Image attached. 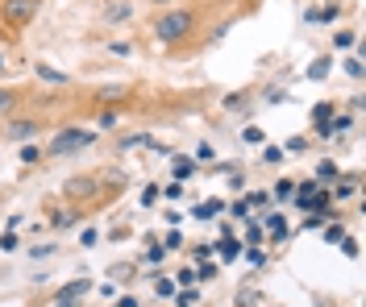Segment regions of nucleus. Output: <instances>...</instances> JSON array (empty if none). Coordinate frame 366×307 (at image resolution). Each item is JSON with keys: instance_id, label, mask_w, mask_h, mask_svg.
<instances>
[{"instance_id": "obj_34", "label": "nucleus", "mask_w": 366, "mask_h": 307, "mask_svg": "<svg viewBox=\"0 0 366 307\" xmlns=\"http://www.w3.org/2000/svg\"><path fill=\"white\" fill-rule=\"evenodd\" d=\"M263 237H267V233H263V224H250V228H246V241H250V245H258Z\"/></svg>"}, {"instance_id": "obj_6", "label": "nucleus", "mask_w": 366, "mask_h": 307, "mask_svg": "<svg viewBox=\"0 0 366 307\" xmlns=\"http://www.w3.org/2000/svg\"><path fill=\"white\" fill-rule=\"evenodd\" d=\"M134 17V0H108L104 4V25H121Z\"/></svg>"}, {"instance_id": "obj_21", "label": "nucleus", "mask_w": 366, "mask_h": 307, "mask_svg": "<svg viewBox=\"0 0 366 307\" xmlns=\"http://www.w3.org/2000/svg\"><path fill=\"white\" fill-rule=\"evenodd\" d=\"M38 158H42V150H38V145H30V141H21V162L30 166V162H38Z\"/></svg>"}, {"instance_id": "obj_11", "label": "nucleus", "mask_w": 366, "mask_h": 307, "mask_svg": "<svg viewBox=\"0 0 366 307\" xmlns=\"http://www.w3.org/2000/svg\"><path fill=\"white\" fill-rule=\"evenodd\" d=\"M191 171H196V158H183V154H175V158H171V175H175V183L191 178Z\"/></svg>"}, {"instance_id": "obj_26", "label": "nucleus", "mask_w": 366, "mask_h": 307, "mask_svg": "<svg viewBox=\"0 0 366 307\" xmlns=\"http://www.w3.org/2000/svg\"><path fill=\"white\" fill-rule=\"evenodd\" d=\"M291 191H296V183H291V178H279V183H274V200H287Z\"/></svg>"}, {"instance_id": "obj_9", "label": "nucleus", "mask_w": 366, "mask_h": 307, "mask_svg": "<svg viewBox=\"0 0 366 307\" xmlns=\"http://www.w3.org/2000/svg\"><path fill=\"white\" fill-rule=\"evenodd\" d=\"M92 291V278H75V282H67L63 291H58V299H67V303H75L80 295H88Z\"/></svg>"}, {"instance_id": "obj_39", "label": "nucleus", "mask_w": 366, "mask_h": 307, "mask_svg": "<svg viewBox=\"0 0 366 307\" xmlns=\"http://www.w3.org/2000/svg\"><path fill=\"white\" fill-rule=\"evenodd\" d=\"M50 254H54V245H34V249H30L34 262H38V258H50Z\"/></svg>"}, {"instance_id": "obj_10", "label": "nucleus", "mask_w": 366, "mask_h": 307, "mask_svg": "<svg viewBox=\"0 0 366 307\" xmlns=\"http://www.w3.org/2000/svg\"><path fill=\"white\" fill-rule=\"evenodd\" d=\"M34 71H38V79H46V84H71V75L58 71V67H50V63H38Z\"/></svg>"}, {"instance_id": "obj_15", "label": "nucleus", "mask_w": 366, "mask_h": 307, "mask_svg": "<svg viewBox=\"0 0 366 307\" xmlns=\"http://www.w3.org/2000/svg\"><path fill=\"white\" fill-rule=\"evenodd\" d=\"M217 274H221V266H213V258H204V262L196 266V278H200V282H213Z\"/></svg>"}, {"instance_id": "obj_35", "label": "nucleus", "mask_w": 366, "mask_h": 307, "mask_svg": "<svg viewBox=\"0 0 366 307\" xmlns=\"http://www.w3.org/2000/svg\"><path fill=\"white\" fill-rule=\"evenodd\" d=\"M17 245H21V241H17V233H4V237H0V249H4V254H13Z\"/></svg>"}, {"instance_id": "obj_12", "label": "nucleus", "mask_w": 366, "mask_h": 307, "mask_svg": "<svg viewBox=\"0 0 366 307\" xmlns=\"http://www.w3.org/2000/svg\"><path fill=\"white\" fill-rule=\"evenodd\" d=\"M217 254H221V262H233V258H241L246 249H241V241H233V237H221V245H217Z\"/></svg>"}, {"instance_id": "obj_42", "label": "nucleus", "mask_w": 366, "mask_h": 307, "mask_svg": "<svg viewBox=\"0 0 366 307\" xmlns=\"http://www.w3.org/2000/svg\"><path fill=\"white\" fill-rule=\"evenodd\" d=\"M191 254H196V262H204V258H213V254H217V249H213V245H196V249H191Z\"/></svg>"}, {"instance_id": "obj_23", "label": "nucleus", "mask_w": 366, "mask_h": 307, "mask_svg": "<svg viewBox=\"0 0 366 307\" xmlns=\"http://www.w3.org/2000/svg\"><path fill=\"white\" fill-rule=\"evenodd\" d=\"M154 291H158L163 299H175V291H179V287H175L171 278H158V282H154Z\"/></svg>"}, {"instance_id": "obj_45", "label": "nucleus", "mask_w": 366, "mask_h": 307, "mask_svg": "<svg viewBox=\"0 0 366 307\" xmlns=\"http://www.w3.org/2000/svg\"><path fill=\"white\" fill-rule=\"evenodd\" d=\"M246 258H250V266H267V254H263V249H250Z\"/></svg>"}, {"instance_id": "obj_44", "label": "nucleus", "mask_w": 366, "mask_h": 307, "mask_svg": "<svg viewBox=\"0 0 366 307\" xmlns=\"http://www.w3.org/2000/svg\"><path fill=\"white\" fill-rule=\"evenodd\" d=\"M179 245H183V237H179V233H167V241H163V249H179Z\"/></svg>"}, {"instance_id": "obj_14", "label": "nucleus", "mask_w": 366, "mask_h": 307, "mask_svg": "<svg viewBox=\"0 0 366 307\" xmlns=\"http://www.w3.org/2000/svg\"><path fill=\"white\" fill-rule=\"evenodd\" d=\"M341 175V166H337V162H333V158H324V162H320L317 166V178L320 183H333V178Z\"/></svg>"}, {"instance_id": "obj_46", "label": "nucleus", "mask_w": 366, "mask_h": 307, "mask_svg": "<svg viewBox=\"0 0 366 307\" xmlns=\"http://www.w3.org/2000/svg\"><path fill=\"white\" fill-rule=\"evenodd\" d=\"M13 104H17V100H13V91H0V112H8Z\"/></svg>"}, {"instance_id": "obj_19", "label": "nucleus", "mask_w": 366, "mask_h": 307, "mask_svg": "<svg viewBox=\"0 0 366 307\" xmlns=\"http://www.w3.org/2000/svg\"><path fill=\"white\" fill-rule=\"evenodd\" d=\"M246 204H250V208H271V191H250Z\"/></svg>"}, {"instance_id": "obj_3", "label": "nucleus", "mask_w": 366, "mask_h": 307, "mask_svg": "<svg viewBox=\"0 0 366 307\" xmlns=\"http://www.w3.org/2000/svg\"><path fill=\"white\" fill-rule=\"evenodd\" d=\"M63 195H67V200H75V204H88V200L100 195V178H96V175L67 178V183H63Z\"/></svg>"}, {"instance_id": "obj_43", "label": "nucleus", "mask_w": 366, "mask_h": 307, "mask_svg": "<svg viewBox=\"0 0 366 307\" xmlns=\"http://www.w3.org/2000/svg\"><path fill=\"white\" fill-rule=\"evenodd\" d=\"M229 212H233L237 220H246V216H250V204H229Z\"/></svg>"}, {"instance_id": "obj_24", "label": "nucleus", "mask_w": 366, "mask_h": 307, "mask_svg": "<svg viewBox=\"0 0 366 307\" xmlns=\"http://www.w3.org/2000/svg\"><path fill=\"white\" fill-rule=\"evenodd\" d=\"M329 117H333V100H324V104H317V108H313V121H329Z\"/></svg>"}, {"instance_id": "obj_20", "label": "nucleus", "mask_w": 366, "mask_h": 307, "mask_svg": "<svg viewBox=\"0 0 366 307\" xmlns=\"http://www.w3.org/2000/svg\"><path fill=\"white\" fill-rule=\"evenodd\" d=\"M263 162H267V166H279V162H283V150H279V145H263Z\"/></svg>"}, {"instance_id": "obj_1", "label": "nucleus", "mask_w": 366, "mask_h": 307, "mask_svg": "<svg viewBox=\"0 0 366 307\" xmlns=\"http://www.w3.org/2000/svg\"><path fill=\"white\" fill-rule=\"evenodd\" d=\"M191 30H196V13H191V8H171V13H163V17L154 21V38L167 42V46L183 42Z\"/></svg>"}, {"instance_id": "obj_48", "label": "nucleus", "mask_w": 366, "mask_h": 307, "mask_svg": "<svg viewBox=\"0 0 366 307\" xmlns=\"http://www.w3.org/2000/svg\"><path fill=\"white\" fill-rule=\"evenodd\" d=\"M241 307H258V295H241Z\"/></svg>"}, {"instance_id": "obj_32", "label": "nucleus", "mask_w": 366, "mask_h": 307, "mask_svg": "<svg viewBox=\"0 0 366 307\" xmlns=\"http://www.w3.org/2000/svg\"><path fill=\"white\" fill-rule=\"evenodd\" d=\"M163 258H167V249H163V245H150V249H146V262H150V266H158Z\"/></svg>"}, {"instance_id": "obj_2", "label": "nucleus", "mask_w": 366, "mask_h": 307, "mask_svg": "<svg viewBox=\"0 0 366 307\" xmlns=\"http://www.w3.org/2000/svg\"><path fill=\"white\" fill-rule=\"evenodd\" d=\"M92 141H96V129H84V125H67V129H58L54 137H50L46 154H50V158H67V154H80V150H88Z\"/></svg>"}, {"instance_id": "obj_22", "label": "nucleus", "mask_w": 366, "mask_h": 307, "mask_svg": "<svg viewBox=\"0 0 366 307\" xmlns=\"http://www.w3.org/2000/svg\"><path fill=\"white\" fill-rule=\"evenodd\" d=\"M354 191H358V183H354V178H341V183H337V191H333V195H337V200H350V195H354Z\"/></svg>"}, {"instance_id": "obj_4", "label": "nucleus", "mask_w": 366, "mask_h": 307, "mask_svg": "<svg viewBox=\"0 0 366 307\" xmlns=\"http://www.w3.org/2000/svg\"><path fill=\"white\" fill-rule=\"evenodd\" d=\"M38 4H42V0H4V21L21 30V25H30V21L38 17Z\"/></svg>"}, {"instance_id": "obj_18", "label": "nucleus", "mask_w": 366, "mask_h": 307, "mask_svg": "<svg viewBox=\"0 0 366 307\" xmlns=\"http://www.w3.org/2000/svg\"><path fill=\"white\" fill-rule=\"evenodd\" d=\"M175 303H179V307H196V303H200V291H196V287H183V291H175Z\"/></svg>"}, {"instance_id": "obj_50", "label": "nucleus", "mask_w": 366, "mask_h": 307, "mask_svg": "<svg viewBox=\"0 0 366 307\" xmlns=\"http://www.w3.org/2000/svg\"><path fill=\"white\" fill-rule=\"evenodd\" d=\"M154 4H171V0H154Z\"/></svg>"}, {"instance_id": "obj_40", "label": "nucleus", "mask_w": 366, "mask_h": 307, "mask_svg": "<svg viewBox=\"0 0 366 307\" xmlns=\"http://www.w3.org/2000/svg\"><path fill=\"white\" fill-rule=\"evenodd\" d=\"M196 282V270H179V278H175V287H191Z\"/></svg>"}, {"instance_id": "obj_41", "label": "nucleus", "mask_w": 366, "mask_h": 307, "mask_svg": "<svg viewBox=\"0 0 366 307\" xmlns=\"http://www.w3.org/2000/svg\"><path fill=\"white\" fill-rule=\"evenodd\" d=\"M304 145H308V141H304V137H291V141H287V150H283V154H300V150H304Z\"/></svg>"}, {"instance_id": "obj_28", "label": "nucleus", "mask_w": 366, "mask_h": 307, "mask_svg": "<svg viewBox=\"0 0 366 307\" xmlns=\"http://www.w3.org/2000/svg\"><path fill=\"white\" fill-rule=\"evenodd\" d=\"M324 75H329V58H317V63H313V71H308V79H324Z\"/></svg>"}, {"instance_id": "obj_5", "label": "nucleus", "mask_w": 366, "mask_h": 307, "mask_svg": "<svg viewBox=\"0 0 366 307\" xmlns=\"http://www.w3.org/2000/svg\"><path fill=\"white\" fill-rule=\"evenodd\" d=\"M38 121H8L4 125V141H34L38 137Z\"/></svg>"}, {"instance_id": "obj_7", "label": "nucleus", "mask_w": 366, "mask_h": 307, "mask_svg": "<svg viewBox=\"0 0 366 307\" xmlns=\"http://www.w3.org/2000/svg\"><path fill=\"white\" fill-rule=\"evenodd\" d=\"M354 129V117H329V121H320L317 133L320 137H341V133Z\"/></svg>"}, {"instance_id": "obj_36", "label": "nucleus", "mask_w": 366, "mask_h": 307, "mask_svg": "<svg viewBox=\"0 0 366 307\" xmlns=\"http://www.w3.org/2000/svg\"><path fill=\"white\" fill-rule=\"evenodd\" d=\"M96 241H100V233H96V228H84V237H80V245H84V249H92Z\"/></svg>"}, {"instance_id": "obj_27", "label": "nucleus", "mask_w": 366, "mask_h": 307, "mask_svg": "<svg viewBox=\"0 0 366 307\" xmlns=\"http://www.w3.org/2000/svg\"><path fill=\"white\" fill-rule=\"evenodd\" d=\"M341 237H346V228H341V220H337V224H329V228H324V241H329V245H337V241H341Z\"/></svg>"}, {"instance_id": "obj_17", "label": "nucleus", "mask_w": 366, "mask_h": 307, "mask_svg": "<svg viewBox=\"0 0 366 307\" xmlns=\"http://www.w3.org/2000/svg\"><path fill=\"white\" fill-rule=\"evenodd\" d=\"M121 96H130L125 84H108V88H100V100H104V104H113V100H121Z\"/></svg>"}, {"instance_id": "obj_37", "label": "nucleus", "mask_w": 366, "mask_h": 307, "mask_svg": "<svg viewBox=\"0 0 366 307\" xmlns=\"http://www.w3.org/2000/svg\"><path fill=\"white\" fill-rule=\"evenodd\" d=\"M141 204L154 208V204H158V187H146V191H141Z\"/></svg>"}, {"instance_id": "obj_51", "label": "nucleus", "mask_w": 366, "mask_h": 307, "mask_svg": "<svg viewBox=\"0 0 366 307\" xmlns=\"http://www.w3.org/2000/svg\"><path fill=\"white\" fill-rule=\"evenodd\" d=\"M0 63H4V58H0Z\"/></svg>"}, {"instance_id": "obj_33", "label": "nucleus", "mask_w": 366, "mask_h": 307, "mask_svg": "<svg viewBox=\"0 0 366 307\" xmlns=\"http://www.w3.org/2000/svg\"><path fill=\"white\" fill-rule=\"evenodd\" d=\"M324 220H329V208H320V212H313V216L304 220V228H320Z\"/></svg>"}, {"instance_id": "obj_13", "label": "nucleus", "mask_w": 366, "mask_h": 307, "mask_svg": "<svg viewBox=\"0 0 366 307\" xmlns=\"http://www.w3.org/2000/svg\"><path fill=\"white\" fill-rule=\"evenodd\" d=\"M221 208H225V204H221V200H213V204L191 208V216H196V220H213V216H221Z\"/></svg>"}, {"instance_id": "obj_30", "label": "nucleus", "mask_w": 366, "mask_h": 307, "mask_svg": "<svg viewBox=\"0 0 366 307\" xmlns=\"http://www.w3.org/2000/svg\"><path fill=\"white\" fill-rule=\"evenodd\" d=\"M213 158H217V154H213V145H208V141H200V145H196V162H213Z\"/></svg>"}, {"instance_id": "obj_29", "label": "nucleus", "mask_w": 366, "mask_h": 307, "mask_svg": "<svg viewBox=\"0 0 366 307\" xmlns=\"http://www.w3.org/2000/svg\"><path fill=\"white\" fill-rule=\"evenodd\" d=\"M241 137H246V141H250V145H263V141H267V133L258 129V125H250V129L241 133Z\"/></svg>"}, {"instance_id": "obj_49", "label": "nucleus", "mask_w": 366, "mask_h": 307, "mask_svg": "<svg viewBox=\"0 0 366 307\" xmlns=\"http://www.w3.org/2000/svg\"><path fill=\"white\" fill-rule=\"evenodd\" d=\"M54 307H75V303H67V299H58V303H54Z\"/></svg>"}, {"instance_id": "obj_16", "label": "nucleus", "mask_w": 366, "mask_h": 307, "mask_svg": "<svg viewBox=\"0 0 366 307\" xmlns=\"http://www.w3.org/2000/svg\"><path fill=\"white\" fill-rule=\"evenodd\" d=\"M71 224H80V212H75V208H63V212H54V228H71Z\"/></svg>"}, {"instance_id": "obj_8", "label": "nucleus", "mask_w": 366, "mask_h": 307, "mask_svg": "<svg viewBox=\"0 0 366 307\" xmlns=\"http://www.w3.org/2000/svg\"><path fill=\"white\" fill-rule=\"evenodd\" d=\"M263 233H267L271 241H287V237H291V228H287V220L279 216V212H271V216L263 220Z\"/></svg>"}, {"instance_id": "obj_25", "label": "nucleus", "mask_w": 366, "mask_h": 307, "mask_svg": "<svg viewBox=\"0 0 366 307\" xmlns=\"http://www.w3.org/2000/svg\"><path fill=\"white\" fill-rule=\"evenodd\" d=\"M117 121H121L117 112H100V117H96V129H117Z\"/></svg>"}, {"instance_id": "obj_38", "label": "nucleus", "mask_w": 366, "mask_h": 307, "mask_svg": "<svg viewBox=\"0 0 366 307\" xmlns=\"http://www.w3.org/2000/svg\"><path fill=\"white\" fill-rule=\"evenodd\" d=\"M341 249H346V258H358V241L354 237H341Z\"/></svg>"}, {"instance_id": "obj_31", "label": "nucleus", "mask_w": 366, "mask_h": 307, "mask_svg": "<svg viewBox=\"0 0 366 307\" xmlns=\"http://www.w3.org/2000/svg\"><path fill=\"white\" fill-rule=\"evenodd\" d=\"M362 58H346V75H354V79H362Z\"/></svg>"}, {"instance_id": "obj_47", "label": "nucleus", "mask_w": 366, "mask_h": 307, "mask_svg": "<svg viewBox=\"0 0 366 307\" xmlns=\"http://www.w3.org/2000/svg\"><path fill=\"white\" fill-rule=\"evenodd\" d=\"M117 307H137V299H134V295H121V299H117Z\"/></svg>"}]
</instances>
